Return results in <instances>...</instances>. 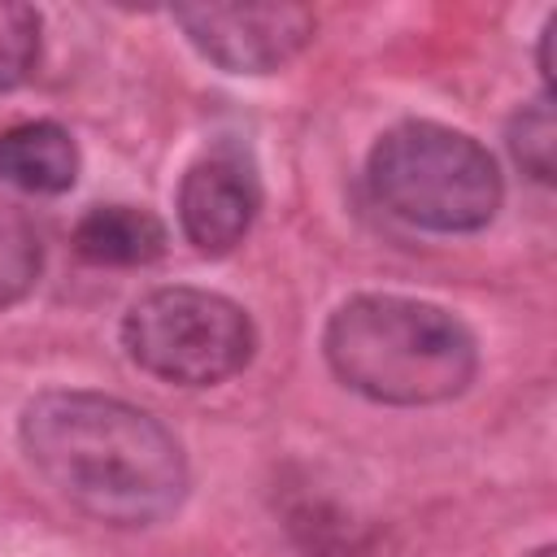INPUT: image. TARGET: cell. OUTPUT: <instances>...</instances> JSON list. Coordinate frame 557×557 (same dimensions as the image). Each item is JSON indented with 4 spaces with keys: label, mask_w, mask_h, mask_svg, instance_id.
<instances>
[{
    "label": "cell",
    "mask_w": 557,
    "mask_h": 557,
    "mask_svg": "<svg viewBox=\"0 0 557 557\" xmlns=\"http://www.w3.org/2000/svg\"><path fill=\"white\" fill-rule=\"evenodd\" d=\"M17 431L44 483L96 522L148 527L187 492L178 440L117 396L44 392L22 409Z\"/></svg>",
    "instance_id": "obj_1"
},
{
    "label": "cell",
    "mask_w": 557,
    "mask_h": 557,
    "mask_svg": "<svg viewBox=\"0 0 557 557\" xmlns=\"http://www.w3.org/2000/svg\"><path fill=\"white\" fill-rule=\"evenodd\" d=\"M339 383L379 405H440L470 387L479 370L474 335L440 305L409 296H352L322 335Z\"/></svg>",
    "instance_id": "obj_2"
},
{
    "label": "cell",
    "mask_w": 557,
    "mask_h": 557,
    "mask_svg": "<svg viewBox=\"0 0 557 557\" xmlns=\"http://www.w3.org/2000/svg\"><path fill=\"white\" fill-rule=\"evenodd\" d=\"M366 178L387 213L426 231H479L500 209L492 152L440 122L392 126L370 148Z\"/></svg>",
    "instance_id": "obj_3"
},
{
    "label": "cell",
    "mask_w": 557,
    "mask_h": 557,
    "mask_svg": "<svg viewBox=\"0 0 557 557\" xmlns=\"http://www.w3.org/2000/svg\"><path fill=\"white\" fill-rule=\"evenodd\" d=\"M122 344L131 361L165 383L209 387L252 361V318L205 287H157L126 309Z\"/></svg>",
    "instance_id": "obj_4"
},
{
    "label": "cell",
    "mask_w": 557,
    "mask_h": 557,
    "mask_svg": "<svg viewBox=\"0 0 557 557\" xmlns=\"http://www.w3.org/2000/svg\"><path fill=\"white\" fill-rule=\"evenodd\" d=\"M170 17L231 74H270L287 65L318 26L305 4H178Z\"/></svg>",
    "instance_id": "obj_5"
},
{
    "label": "cell",
    "mask_w": 557,
    "mask_h": 557,
    "mask_svg": "<svg viewBox=\"0 0 557 557\" xmlns=\"http://www.w3.org/2000/svg\"><path fill=\"white\" fill-rule=\"evenodd\" d=\"M257 209H261L257 170H252L248 152H239L231 144H222V148L205 152L200 161H191L183 183H178L183 235L209 257L231 252L248 235Z\"/></svg>",
    "instance_id": "obj_6"
},
{
    "label": "cell",
    "mask_w": 557,
    "mask_h": 557,
    "mask_svg": "<svg viewBox=\"0 0 557 557\" xmlns=\"http://www.w3.org/2000/svg\"><path fill=\"white\" fill-rule=\"evenodd\" d=\"M0 178L35 196L70 191L78 178V148L70 131L57 122L9 126L0 135Z\"/></svg>",
    "instance_id": "obj_7"
},
{
    "label": "cell",
    "mask_w": 557,
    "mask_h": 557,
    "mask_svg": "<svg viewBox=\"0 0 557 557\" xmlns=\"http://www.w3.org/2000/svg\"><path fill=\"white\" fill-rule=\"evenodd\" d=\"M74 248L91 265H148L165 252V226L135 205H91L74 226Z\"/></svg>",
    "instance_id": "obj_8"
},
{
    "label": "cell",
    "mask_w": 557,
    "mask_h": 557,
    "mask_svg": "<svg viewBox=\"0 0 557 557\" xmlns=\"http://www.w3.org/2000/svg\"><path fill=\"white\" fill-rule=\"evenodd\" d=\"M44 265V248H39V231L35 222L0 196V309L22 300Z\"/></svg>",
    "instance_id": "obj_9"
},
{
    "label": "cell",
    "mask_w": 557,
    "mask_h": 557,
    "mask_svg": "<svg viewBox=\"0 0 557 557\" xmlns=\"http://www.w3.org/2000/svg\"><path fill=\"white\" fill-rule=\"evenodd\" d=\"M509 152L513 161L535 178L553 183V152H557V126H553V104L540 96L535 104H522L509 117Z\"/></svg>",
    "instance_id": "obj_10"
},
{
    "label": "cell",
    "mask_w": 557,
    "mask_h": 557,
    "mask_svg": "<svg viewBox=\"0 0 557 557\" xmlns=\"http://www.w3.org/2000/svg\"><path fill=\"white\" fill-rule=\"evenodd\" d=\"M39 61V13L30 4L0 0V91L26 83Z\"/></svg>",
    "instance_id": "obj_11"
},
{
    "label": "cell",
    "mask_w": 557,
    "mask_h": 557,
    "mask_svg": "<svg viewBox=\"0 0 557 557\" xmlns=\"http://www.w3.org/2000/svg\"><path fill=\"white\" fill-rule=\"evenodd\" d=\"M527 557H553V544H544V548H535V553H527Z\"/></svg>",
    "instance_id": "obj_12"
}]
</instances>
